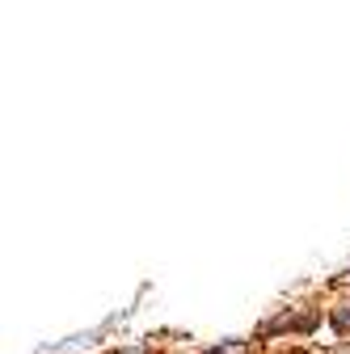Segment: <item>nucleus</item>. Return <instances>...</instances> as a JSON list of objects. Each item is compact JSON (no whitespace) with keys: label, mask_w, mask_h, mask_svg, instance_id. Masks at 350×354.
<instances>
[{"label":"nucleus","mask_w":350,"mask_h":354,"mask_svg":"<svg viewBox=\"0 0 350 354\" xmlns=\"http://www.w3.org/2000/svg\"><path fill=\"white\" fill-rule=\"evenodd\" d=\"M333 325H338V333H350V304L333 308Z\"/></svg>","instance_id":"1"},{"label":"nucleus","mask_w":350,"mask_h":354,"mask_svg":"<svg viewBox=\"0 0 350 354\" xmlns=\"http://www.w3.org/2000/svg\"><path fill=\"white\" fill-rule=\"evenodd\" d=\"M122 354H148V350H144V346H131V350H122Z\"/></svg>","instance_id":"2"},{"label":"nucleus","mask_w":350,"mask_h":354,"mask_svg":"<svg viewBox=\"0 0 350 354\" xmlns=\"http://www.w3.org/2000/svg\"><path fill=\"white\" fill-rule=\"evenodd\" d=\"M211 354H220V350H211Z\"/></svg>","instance_id":"3"}]
</instances>
